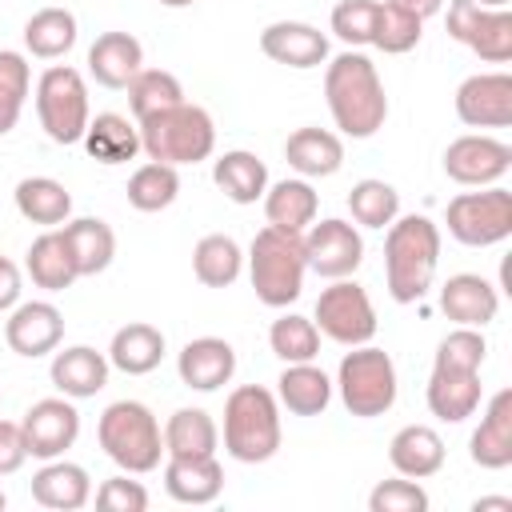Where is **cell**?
Listing matches in <instances>:
<instances>
[{"instance_id":"obj_34","label":"cell","mask_w":512,"mask_h":512,"mask_svg":"<svg viewBox=\"0 0 512 512\" xmlns=\"http://www.w3.org/2000/svg\"><path fill=\"white\" fill-rule=\"evenodd\" d=\"M60 232H64V240L72 248V260H76V272L80 276H96V272H104L112 264V256H116V232L100 216L68 220Z\"/></svg>"},{"instance_id":"obj_14","label":"cell","mask_w":512,"mask_h":512,"mask_svg":"<svg viewBox=\"0 0 512 512\" xmlns=\"http://www.w3.org/2000/svg\"><path fill=\"white\" fill-rule=\"evenodd\" d=\"M512 168V148L496 136H456L444 148V172L456 184L468 188H488L496 180H504Z\"/></svg>"},{"instance_id":"obj_7","label":"cell","mask_w":512,"mask_h":512,"mask_svg":"<svg viewBox=\"0 0 512 512\" xmlns=\"http://www.w3.org/2000/svg\"><path fill=\"white\" fill-rule=\"evenodd\" d=\"M336 388H340V400L352 416H360V420L384 416L396 404V388H400L396 364L384 348L356 344L352 352H344V360L336 368Z\"/></svg>"},{"instance_id":"obj_41","label":"cell","mask_w":512,"mask_h":512,"mask_svg":"<svg viewBox=\"0 0 512 512\" xmlns=\"http://www.w3.org/2000/svg\"><path fill=\"white\" fill-rule=\"evenodd\" d=\"M348 212L360 228H388L400 216V192L388 180H356L348 192Z\"/></svg>"},{"instance_id":"obj_28","label":"cell","mask_w":512,"mask_h":512,"mask_svg":"<svg viewBox=\"0 0 512 512\" xmlns=\"http://www.w3.org/2000/svg\"><path fill=\"white\" fill-rule=\"evenodd\" d=\"M276 400L292 412V416H320L332 404V380L324 368H316L312 360L304 364H284L280 380H276Z\"/></svg>"},{"instance_id":"obj_10","label":"cell","mask_w":512,"mask_h":512,"mask_svg":"<svg viewBox=\"0 0 512 512\" xmlns=\"http://www.w3.org/2000/svg\"><path fill=\"white\" fill-rule=\"evenodd\" d=\"M312 324L328 336V340H336V344H344V348H356V344H368L372 336H376V308H372V300H368V292L356 284V280H332L320 296H316V316H312Z\"/></svg>"},{"instance_id":"obj_9","label":"cell","mask_w":512,"mask_h":512,"mask_svg":"<svg viewBox=\"0 0 512 512\" xmlns=\"http://www.w3.org/2000/svg\"><path fill=\"white\" fill-rule=\"evenodd\" d=\"M448 236L468 248H492L512 236V192L488 184L484 192H460L448 204Z\"/></svg>"},{"instance_id":"obj_32","label":"cell","mask_w":512,"mask_h":512,"mask_svg":"<svg viewBox=\"0 0 512 512\" xmlns=\"http://www.w3.org/2000/svg\"><path fill=\"white\" fill-rule=\"evenodd\" d=\"M212 180L216 188L232 200V204H256L264 200V188H268V168L256 152H244V148H232L224 152L216 164H212Z\"/></svg>"},{"instance_id":"obj_46","label":"cell","mask_w":512,"mask_h":512,"mask_svg":"<svg viewBox=\"0 0 512 512\" xmlns=\"http://www.w3.org/2000/svg\"><path fill=\"white\" fill-rule=\"evenodd\" d=\"M376 4H380V0H340V4L332 8V32H336V40H344L348 48L372 44Z\"/></svg>"},{"instance_id":"obj_8","label":"cell","mask_w":512,"mask_h":512,"mask_svg":"<svg viewBox=\"0 0 512 512\" xmlns=\"http://www.w3.org/2000/svg\"><path fill=\"white\" fill-rule=\"evenodd\" d=\"M36 116L52 144H80L92 120L88 112V84L76 68L52 64L36 80Z\"/></svg>"},{"instance_id":"obj_19","label":"cell","mask_w":512,"mask_h":512,"mask_svg":"<svg viewBox=\"0 0 512 512\" xmlns=\"http://www.w3.org/2000/svg\"><path fill=\"white\" fill-rule=\"evenodd\" d=\"M440 308L452 324H464V328H484L488 320H496L500 312V292L492 280L476 276V272H456L444 280L440 288Z\"/></svg>"},{"instance_id":"obj_50","label":"cell","mask_w":512,"mask_h":512,"mask_svg":"<svg viewBox=\"0 0 512 512\" xmlns=\"http://www.w3.org/2000/svg\"><path fill=\"white\" fill-rule=\"evenodd\" d=\"M20 268L8 260V256H0V312H8V308H16L20 304Z\"/></svg>"},{"instance_id":"obj_29","label":"cell","mask_w":512,"mask_h":512,"mask_svg":"<svg viewBox=\"0 0 512 512\" xmlns=\"http://www.w3.org/2000/svg\"><path fill=\"white\" fill-rule=\"evenodd\" d=\"M316 208H320V196L304 176H296V180L288 176V180H276L272 188H264V216L280 232H304L316 220Z\"/></svg>"},{"instance_id":"obj_17","label":"cell","mask_w":512,"mask_h":512,"mask_svg":"<svg viewBox=\"0 0 512 512\" xmlns=\"http://www.w3.org/2000/svg\"><path fill=\"white\" fill-rule=\"evenodd\" d=\"M176 372L196 392H216L236 376V348L220 336H196L180 348Z\"/></svg>"},{"instance_id":"obj_6","label":"cell","mask_w":512,"mask_h":512,"mask_svg":"<svg viewBox=\"0 0 512 512\" xmlns=\"http://www.w3.org/2000/svg\"><path fill=\"white\" fill-rule=\"evenodd\" d=\"M224 448L240 464H264L280 448V404L268 388L244 384L224 404Z\"/></svg>"},{"instance_id":"obj_1","label":"cell","mask_w":512,"mask_h":512,"mask_svg":"<svg viewBox=\"0 0 512 512\" xmlns=\"http://www.w3.org/2000/svg\"><path fill=\"white\" fill-rule=\"evenodd\" d=\"M324 100L332 112V124L352 136V140H368L384 128L388 120V96H384V80L376 72V64L348 48L336 60H328L324 68Z\"/></svg>"},{"instance_id":"obj_15","label":"cell","mask_w":512,"mask_h":512,"mask_svg":"<svg viewBox=\"0 0 512 512\" xmlns=\"http://www.w3.org/2000/svg\"><path fill=\"white\" fill-rule=\"evenodd\" d=\"M456 116L468 128H508L512 124V76L476 72L456 88Z\"/></svg>"},{"instance_id":"obj_44","label":"cell","mask_w":512,"mask_h":512,"mask_svg":"<svg viewBox=\"0 0 512 512\" xmlns=\"http://www.w3.org/2000/svg\"><path fill=\"white\" fill-rule=\"evenodd\" d=\"M420 28H424V20H416L412 12L380 0L376 4V20H372V44L380 52H388V56H400V52H412L420 44V36H424Z\"/></svg>"},{"instance_id":"obj_42","label":"cell","mask_w":512,"mask_h":512,"mask_svg":"<svg viewBox=\"0 0 512 512\" xmlns=\"http://www.w3.org/2000/svg\"><path fill=\"white\" fill-rule=\"evenodd\" d=\"M268 348L284 360V364H304V360H316L320 356V328L308 320V316H280L272 320L268 328Z\"/></svg>"},{"instance_id":"obj_22","label":"cell","mask_w":512,"mask_h":512,"mask_svg":"<svg viewBox=\"0 0 512 512\" xmlns=\"http://www.w3.org/2000/svg\"><path fill=\"white\" fill-rule=\"evenodd\" d=\"M32 500L52 512H76L92 500V476L72 460H44V468L32 476Z\"/></svg>"},{"instance_id":"obj_51","label":"cell","mask_w":512,"mask_h":512,"mask_svg":"<svg viewBox=\"0 0 512 512\" xmlns=\"http://www.w3.org/2000/svg\"><path fill=\"white\" fill-rule=\"evenodd\" d=\"M388 4H396V8L412 12L416 20H428V16H436V12H440V4H444V0H388Z\"/></svg>"},{"instance_id":"obj_5","label":"cell","mask_w":512,"mask_h":512,"mask_svg":"<svg viewBox=\"0 0 512 512\" xmlns=\"http://www.w3.org/2000/svg\"><path fill=\"white\" fill-rule=\"evenodd\" d=\"M96 440L104 448V456L132 472V476H144L152 468H160V456H164V432L152 416L148 404L140 400H116L100 412V424H96Z\"/></svg>"},{"instance_id":"obj_20","label":"cell","mask_w":512,"mask_h":512,"mask_svg":"<svg viewBox=\"0 0 512 512\" xmlns=\"http://www.w3.org/2000/svg\"><path fill=\"white\" fill-rule=\"evenodd\" d=\"M468 456H472V464H480L488 472H500L512 464V388H500L488 400V408L468 440Z\"/></svg>"},{"instance_id":"obj_40","label":"cell","mask_w":512,"mask_h":512,"mask_svg":"<svg viewBox=\"0 0 512 512\" xmlns=\"http://www.w3.org/2000/svg\"><path fill=\"white\" fill-rule=\"evenodd\" d=\"M176 192H180V172L172 164L148 160L128 176V204L136 212H160L176 200Z\"/></svg>"},{"instance_id":"obj_26","label":"cell","mask_w":512,"mask_h":512,"mask_svg":"<svg viewBox=\"0 0 512 512\" xmlns=\"http://www.w3.org/2000/svg\"><path fill=\"white\" fill-rule=\"evenodd\" d=\"M284 160L288 168H296L304 180H320V176H336L344 164V140L328 128H296L284 140Z\"/></svg>"},{"instance_id":"obj_49","label":"cell","mask_w":512,"mask_h":512,"mask_svg":"<svg viewBox=\"0 0 512 512\" xmlns=\"http://www.w3.org/2000/svg\"><path fill=\"white\" fill-rule=\"evenodd\" d=\"M24 460H28V444H24L20 424L0 420V476L20 472V464H24Z\"/></svg>"},{"instance_id":"obj_37","label":"cell","mask_w":512,"mask_h":512,"mask_svg":"<svg viewBox=\"0 0 512 512\" xmlns=\"http://www.w3.org/2000/svg\"><path fill=\"white\" fill-rule=\"evenodd\" d=\"M240 268H244V252L224 232H212V236H204L192 248V272H196V280L204 288H228V284H236Z\"/></svg>"},{"instance_id":"obj_55","label":"cell","mask_w":512,"mask_h":512,"mask_svg":"<svg viewBox=\"0 0 512 512\" xmlns=\"http://www.w3.org/2000/svg\"><path fill=\"white\" fill-rule=\"evenodd\" d=\"M4 504H8V496H4V492H0V512H4Z\"/></svg>"},{"instance_id":"obj_3","label":"cell","mask_w":512,"mask_h":512,"mask_svg":"<svg viewBox=\"0 0 512 512\" xmlns=\"http://www.w3.org/2000/svg\"><path fill=\"white\" fill-rule=\"evenodd\" d=\"M304 232H280L272 224H264L252 236L248 248V276L256 288V300L268 308H288L292 300H300L304 292Z\"/></svg>"},{"instance_id":"obj_35","label":"cell","mask_w":512,"mask_h":512,"mask_svg":"<svg viewBox=\"0 0 512 512\" xmlns=\"http://www.w3.org/2000/svg\"><path fill=\"white\" fill-rule=\"evenodd\" d=\"M16 212L32 224H44V228H56V224H68V212H72V196L60 180L52 176H24L16 184Z\"/></svg>"},{"instance_id":"obj_4","label":"cell","mask_w":512,"mask_h":512,"mask_svg":"<svg viewBox=\"0 0 512 512\" xmlns=\"http://www.w3.org/2000/svg\"><path fill=\"white\" fill-rule=\"evenodd\" d=\"M136 128H140V152L148 160H160V164H172V168L200 164L216 148L212 116L200 104H188V100H180V104L140 120Z\"/></svg>"},{"instance_id":"obj_47","label":"cell","mask_w":512,"mask_h":512,"mask_svg":"<svg viewBox=\"0 0 512 512\" xmlns=\"http://www.w3.org/2000/svg\"><path fill=\"white\" fill-rule=\"evenodd\" d=\"M368 508L372 512H428V492L400 476V480H380L372 492H368Z\"/></svg>"},{"instance_id":"obj_27","label":"cell","mask_w":512,"mask_h":512,"mask_svg":"<svg viewBox=\"0 0 512 512\" xmlns=\"http://www.w3.org/2000/svg\"><path fill=\"white\" fill-rule=\"evenodd\" d=\"M388 460H392V468L400 476L428 480V476H436L444 468V440L428 424H404L388 444Z\"/></svg>"},{"instance_id":"obj_25","label":"cell","mask_w":512,"mask_h":512,"mask_svg":"<svg viewBox=\"0 0 512 512\" xmlns=\"http://www.w3.org/2000/svg\"><path fill=\"white\" fill-rule=\"evenodd\" d=\"M144 68V48L132 32H104L88 48V72L104 88H128V80Z\"/></svg>"},{"instance_id":"obj_54","label":"cell","mask_w":512,"mask_h":512,"mask_svg":"<svg viewBox=\"0 0 512 512\" xmlns=\"http://www.w3.org/2000/svg\"><path fill=\"white\" fill-rule=\"evenodd\" d=\"M164 8H188V4H196V0H160Z\"/></svg>"},{"instance_id":"obj_36","label":"cell","mask_w":512,"mask_h":512,"mask_svg":"<svg viewBox=\"0 0 512 512\" xmlns=\"http://www.w3.org/2000/svg\"><path fill=\"white\" fill-rule=\"evenodd\" d=\"M220 428L204 408H176L164 424V452L168 456H216Z\"/></svg>"},{"instance_id":"obj_18","label":"cell","mask_w":512,"mask_h":512,"mask_svg":"<svg viewBox=\"0 0 512 512\" xmlns=\"http://www.w3.org/2000/svg\"><path fill=\"white\" fill-rule=\"evenodd\" d=\"M260 52L288 68H320L328 60V36L304 20H276L260 32Z\"/></svg>"},{"instance_id":"obj_24","label":"cell","mask_w":512,"mask_h":512,"mask_svg":"<svg viewBox=\"0 0 512 512\" xmlns=\"http://www.w3.org/2000/svg\"><path fill=\"white\" fill-rule=\"evenodd\" d=\"M108 368L112 364L104 352H96L88 344H72V348L52 356V384L68 400H88L108 384Z\"/></svg>"},{"instance_id":"obj_11","label":"cell","mask_w":512,"mask_h":512,"mask_svg":"<svg viewBox=\"0 0 512 512\" xmlns=\"http://www.w3.org/2000/svg\"><path fill=\"white\" fill-rule=\"evenodd\" d=\"M448 36L468 44L488 64L512 60V12L508 8H480L472 0L448 4Z\"/></svg>"},{"instance_id":"obj_43","label":"cell","mask_w":512,"mask_h":512,"mask_svg":"<svg viewBox=\"0 0 512 512\" xmlns=\"http://www.w3.org/2000/svg\"><path fill=\"white\" fill-rule=\"evenodd\" d=\"M32 92V68L20 52L0 48V136H8L24 112V100Z\"/></svg>"},{"instance_id":"obj_45","label":"cell","mask_w":512,"mask_h":512,"mask_svg":"<svg viewBox=\"0 0 512 512\" xmlns=\"http://www.w3.org/2000/svg\"><path fill=\"white\" fill-rule=\"evenodd\" d=\"M484 356H488V340H484V332H480V328H464V324H456V328L436 344V360H432V368L480 372Z\"/></svg>"},{"instance_id":"obj_30","label":"cell","mask_w":512,"mask_h":512,"mask_svg":"<svg viewBox=\"0 0 512 512\" xmlns=\"http://www.w3.org/2000/svg\"><path fill=\"white\" fill-rule=\"evenodd\" d=\"M164 360V332L136 320V324H124L116 328L112 344H108V364L120 368L124 376H148L152 368H160Z\"/></svg>"},{"instance_id":"obj_13","label":"cell","mask_w":512,"mask_h":512,"mask_svg":"<svg viewBox=\"0 0 512 512\" xmlns=\"http://www.w3.org/2000/svg\"><path fill=\"white\" fill-rule=\"evenodd\" d=\"M20 432H24L28 456L56 460V456H64L76 444V436H80V412H76V404L68 396H48V400H36L24 412Z\"/></svg>"},{"instance_id":"obj_48","label":"cell","mask_w":512,"mask_h":512,"mask_svg":"<svg viewBox=\"0 0 512 512\" xmlns=\"http://www.w3.org/2000/svg\"><path fill=\"white\" fill-rule=\"evenodd\" d=\"M96 508L100 512H144L148 508V488L128 476H112L96 488Z\"/></svg>"},{"instance_id":"obj_2","label":"cell","mask_w":512,"mask_h":512,"mask_svg":"<svg viewBox=\"0 0 512 512\" xmlns=\"http://www.w3.org/2000/svg\"><path fill=\"white\" fill-rule=\"evenodd\" d=\"M440 264V228L428 216H396L384 236V276L396 304H416L432 288Z\"/></svg>"},{"instance_id":"obj_33","label":"cell","mask_w":512,"mask_h":512,"mask_svg":"<svg viewBox=\"0 0 512 512\" xmlns=\"http://www.w3.org/2000/svg\"><path fill=\"white\" fill-rule=\"evenodd\" d=\"M80 144L100 164H124L140 152V128H136V120H128L120 112H100L96 120H88Z\"/></svg>"},{"instance_id":"obj_12","label":"cell","mask_w":512,"mask_h":512,"mask_svg":"<svg viewBox=\"0 0 512 512\" xmlns=\"http://www.w3.org/2000/svg\"><path fill=\"white\" fill-rule=\"evenodd\" d=\"M304 260H308V268L316 272V276H324V280H344V276H352L356 268H360V260H364V240H360V232H356V224H348V220H336V216H328V220H312L308 228H304Z\"/></svg>"},{"instance_id":"obj_39","label":"cell","mask_w":512,"mask_h":512,"mask_svg":"<svg viewBox=\"0 0 512 512\" xmlns=\"http://www.w3.org/2000/svg\"><path fill=\"white\" fill-rule=\"evenodd\" d=\"M180 100H184V88L164 68H140L128 80V108H132V120L136 124L148 120V116H156V112H164V108H172V104H180Z\"/></svg>"},{"instance_id":"obj_53","label":"cell","mask_w":512,"mask_h":512,"mask_svg":"<svg viewBox=\"0 0 512 512\" xmlns=\"http://www.w3.org/2000/svg\"><path fill=\"white\" fill-rule=\"evenodd\" d=\"M472 4H480V8H508V0H472Z\"/></svg>"},{"instance_id":"obj_38","label":"cell","mask_w":512,"mask_h":512,"mask_svg":"<svg viewBox=\"0 0 512 512\" xmlns=\"http://www.w3.org/2000/svg\"><path fill=\"white\" fill-rule=\"evenodd\" d=\"M76 44V16L68 8H40L24 24V48L40 60H56Z\"/></svg>"},{"instance_id":"obj_21","label":"cell","mask_w":512,"mask_h":512,"mask_svg":"<svg viewBox=\"0 0 512 512\" xmlns=\"http://www.w3.org/2000/svg\"><path fill=\"white\" fill-rule=\"evenodd\" d=\"M164 492L176 504H212L224 492V468L216 456H168Z\"/></svg>"},{"instance_id":"obj_16","label":"cell","mask_w":512,"mask_h":512,"mask_svg":"<svg viewBox=\"0 0 512 512\" xmlns=\"http://www.w3.org/2000/svg\"><path fill=\"white\" fill-rule=\"evenodd\" d=\"M4 340L16 356H48L60 348L64 340V312L48 300H28V304H16L8 324H4Z\"/></svg>"},{"instance_id":"obj_31","label":"cell","mask_w":512,"mask_h":512,"mask_svg":"<svg viewBox=\"0 0 512 512\" xmlns=\"http://www.w3.org/2000/svg\"><path fill=\"white\" fill-rule=\"evenodd\" d=\"M28 276L44 292H64V288H72L80 280L72 248H68L60 228H48L44 236L32 240V248H28Z\"/></svg>"},{"instance_id":"obj_23","label":"cell","mask_w":512,"mask_h":512,"mask_svg":"<svg viewBox=\"0 0 512 512\" xmlns=\"http://www.w3.org/2000/svg\"><path fill=\"white\" fill-rule=\"evenodd\" d=\"M428 412L444 424H460L480 408V372H460V368H432L428 376Z\"/></svg>"},{"instance_id":"obj_52","label":"cell","mask_w":512,"mask_h":512,"mask_svg":"<svg viewBox=\"0 0 512 512\" xmlns=\"http://www.w3.org/2000/svg\"><path fill=\"white\" fill-rule=\"evenodd\" d=\"M472 508H476V512H484V508H500V512H512V500H508V496H480Z\"/></svg>"}]
</instances>
